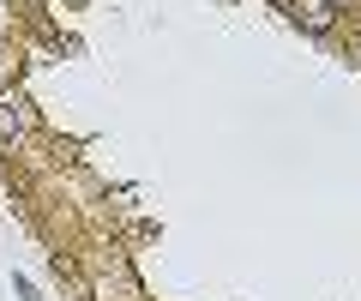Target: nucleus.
Masks as SVG:
<instances>
[{"label":"nucleus","instance_id":"f257e3e1","mask_svg":"<svg viewBox=\"0 0 361 301\" xmlns=\"http://www.w3.org/2000/svg\"><path fill=\"white\" fill-rule=\"evenodd\" d=\"M13 289H18V301H37V283L30 277H13Z\"/></svg>","mask_w":361,"mask_h":301},{"label":"nucleus","instance_id":"f03ea898","mask_svg":"<svg viewBox=\"0 0 361 301\" xmlns=\"http://www.w3.org/2000/svg\"><path fill=\"white\" fill-rule=\"evenodd\" d=\"M271 6H277V13H295V0H271Z\"/></svg>","mask_w":361,"mask_h":301},{"label":"nucleus","instance_id":"7ed1b4c3","mask_svg":"<svg viewBox=\"0 0 361 301\" xmlns=\"http://www.w3.org/2000/svg\"><path fill=\"white\" fill-rule=\"evenodd\" d=\"M355 49H361V18H355Z\"/></svg>","mask_w":361,"mask_h":301}]
</instances>
